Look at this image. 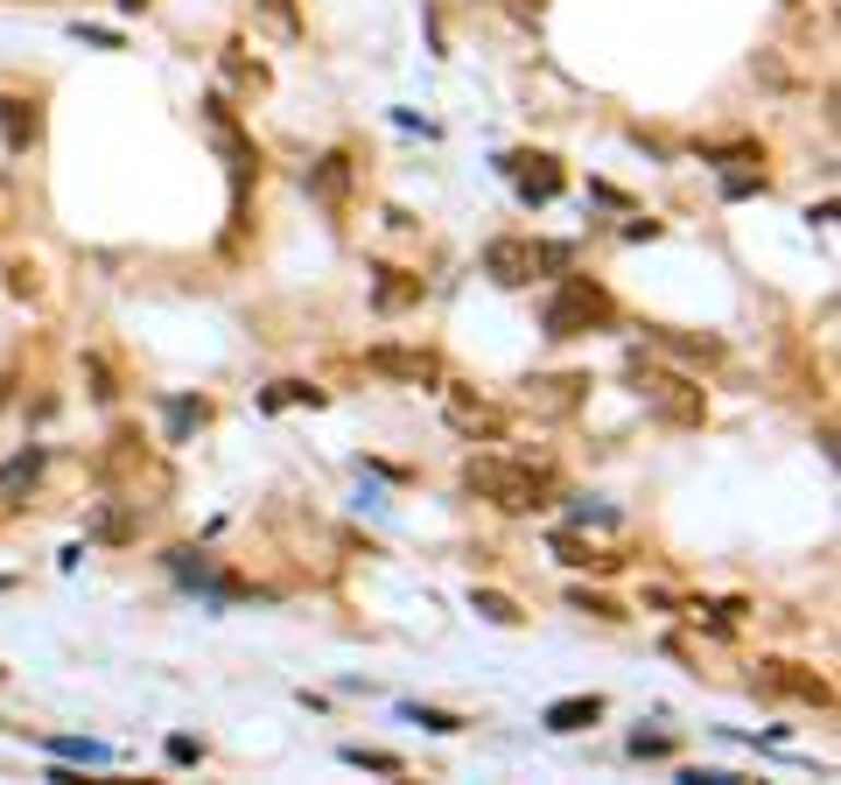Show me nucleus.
Segmentation results:
<instances>
[{
	"mask_svg": "<svg viewBox=\"0 0 841 785\" xmlns=\"http://www.w3.org/2000/svg\"><path fill=\"white\" fill-rule=\"evenodd\" d=\"M463 484L477 498H491V506L505 512H533V506H547V471H533V463H505V456H470L463 463Z\"/></svg>",
	"mask_w": 841,
	"mask_h": 785,
	"instance_id": "obj_1",
	"label": "nucleus"
},
{
	"mask_svg": "<svg viewBox=\"0 0 841 785\" xmlns=\"http://www.w3.org/2000/svg\"><path fill=\"white\" fill-rule=\"evenodd\" d=\"M611 316H617V302L596 288V281H589V274H568L561 295L547 302V337H582L589 323H611Z\"/></svg>",
	"mask_w": 841,
	"mask_h": 785,
	"instance_id": "obj_2",
	"label": "nucleus"
},
{
	"mask_svg": "<svg viewBox=\"0 0 841 785\" xmlns=\"http://www.w3.org/2000/svg\"><path fill=\"white\" fill-rule=\"evenodd\" d=\"M638 393L652 400V414L673 428H701V414H709V400H701L695 379H680V372H645L638 379Z\"/></svg>",
	"mask_w": 841,
	"mask_h": 785,
	"instance_id": "obj_3",
	"label": "nucleus"
},
{
	"mask_svg": "<svg viewBox=\"0 0 841 785\" xmlns=\"http://www.w3.org/2000/svg\"><path fill=\"white\" fill-rule=\"evenodd\" d=\"M757 688L765 694H785V701H806V709H828L834 688L814 674V666H793V659H765L757 666Z\"/></svg>",
	"mask_w": 841,
	"mask_h": 785,
	"instance_id": "obj_4",
	"label": "nucleus"
},
{
	"mask_svg": "<svg viewBox=\"0 0 841 785\" xmlns=\"http://www.w3.org/2000/svg\"><path fill=\"white\" fill-rule=\"evenodd\" d=\"M365 372L407 379V386H435V358H428V350H407V344H372V350H365Z\"/></svg>",
	"mask_w": 841,
	"mask_h": 785,
	"instance_id": "obj_5",
	"label": "nucleus"
},
{
	"mask_svg": "<svg viewBox=\"0 0 841 785\" xmlns=\"http://www.w3.org/2000/svg\"><path fill=\"white\" fill-rule=\"evenodd\" d=\"M484 274H491L498 288L533 281V239H491V246H484Z\"/></svg>",
	"mask_w": 841,
	"mask_h": 785,
	"instance_id": "obj_6",
	"label": "nucleus"
},
{
	"mask_svg": "<svg viewBox=\"0 0 841 785\" xmlns=\"http://www.w3.org/2000/svg\"><path fill=\"white\" fill-rule=\"evenodd\" d=\"M512 182H519V197H526V204H547V197H561V162L519 155V162H512Z\"/></svg>",
	"mask_w": 841,
	"mask_h": 785,
	"instance_id": "obj_7",
	"label": "nucleus"
},
{
	"mask_svg": "<svg viewBox=\"0 0 841 785\" xmlns=\"http://www.w3.org/2000/svg\"><path fill=\"white\" fill-rule=\"evenodd\" d=\"M0 141H8L14 155H28V147L43 141V112L28 106V98H0Z\"/></svg>",
	"mask_w": 841,
	"mask_h": 785,
	"instance_id": "obj_8",
	"label": "nucleus"
},
{
	"mask_svg": "<svg viewBox=\"0 0 841 785\" xmlns=\"http://www.w3.org/2000/svg\"><path fill=\"white\" fill-rule=\"evenodd\" d=\"M309 197L323 211H344V197H351V155H323L309 169Z\"/></svg>",
	"mask_w": 841,
	"mask_h": 785,
	"instance_id": "obj_9",
	"label": "nucleus"
},
{
	"mask_svg": "<svg viewBox=\"0 0 841 785\" xmlns=\"http://www.w3.org/2000/svg\"><path fill=\"white\" fill-rule=\"evenodd\" d=\"M589 379L582 372H561V379H526V407H541V414H568L582 400Z\"/></svg>",
	"mask_w": 841,
	"mask_h": 785,
	"instance_id": "obj_10",
	"label": "nucleus"
},
{
	"mask_svg": "<svg viewBox=\"0 0 841 785\" xmlns=\"http://www.w3.org/2000/svg\"><path fill=\"white\" fill-rule=\"evenodd\" d=\"M414 302H420V274H393V266H379V281H372V309L393 316V309H414Z\"/></svg>",
	"mask_w": 841,
	"mask_h": 785,
	"instance_id": "obj_11",
	"label": "nucleus"
},
{
	"mask_svg": "<svg viewBox=\"0 0 841 785\" xmlns=\"http://www.w3.org/2000/svg\"><path fill=\"white\" fill-rule=\"evenodd\" d=\"M596 715H603V701H596V694H568V701H554L541 723L554 729V737H568V729H589Z\"/></svg>",
	"mask_w": 841,
	"mask_h": 785,
	"instance_id": "obj_12",
	"label": "nucleus"
},
{
	"mask_svg": "<svg viewBox=\"0 0 841 785\" xmlns=\"http://www.w3.org/2000/svg\"><path fill=\"white\" fill-rule=\"evenodd\" d=\"M660 344L673 350V358H687V365H715V358H722L715 337H680V330H660Z\"/></svg>",
	"mask_w": 841,
	"mask_h": 785,
	"instance_id": "obj_13",
	"label": "nucleus"
},
{
	"mask_svg": "<svg viewBox=\"0 0 841 785\" xmlns=\"http://www.w3.org/2000/svg\"><path fill=\"white\" fill-rule=\"evenodd\" d=\"M470 610H477L484 625H519V617H526L512 596H498V590H470Z\"/></svg>",
	"mask_w": 841,
	"mask_h": 785,
	"instance_id": "obj_14",
	"label": "nucleus"
},
{
	"mask_svg": "<svg viewBox=\"0 0 841 785\" xmlns=\"http://www.w3.org/2000/svg\"><path fill=\"white\" fill-rule=\"evenodd\" d=\"M344 758H351V764H358V772H386V778H400V772H407V764H400V758H393V750H365V744H351V750H344Z\"/></svg>",
	"mask_w": 841,
	"mask_h": 785,
	"instance_id": "obj_15",
	"label": "nucleus"
},
{
	"mask_svg": "<svg viewBox=\"0 0 841 785\" xmlns=\"http://www.w3.org/2000/svg\"><path fill=\"white\" fill-rule=\"evenodd\" d=\"M407 723L435 729V737H457V729H463V715H449V709H420V701H414V709H407Z\"/></svg>",
	"mask_w": 841,
	"mask_h": 785,
	"instance_id": "obj_16",
	"label": "nucleus"
},
{
	"mask_svg": "<svg viewBox=\"0 0 841 785\" xmlns=\"http://www.w3.org/2000/svg\"><path fill=\"white\" fill-rule=\"evenodd\" d=\"M576 610H596V617H603V625H617V617H625V610H617V604H611V596H589V590H576Z\"/></svg>",
	"mask_w": 841,
	"mask_h": 785,
	"instance_id": "obj_17",
	"label": "nucleus"
},
{
	"mask_svg": "<svg viewBox=\"0 0 841 785\" xmlns=\"http://www.w3.org/2000/svg\"><path fill=\"white\" fill-rule=\"evenodd\" d=\"M28 477H36V456H14V471H8V477H0V491H22V484H28Z\"/></svg>",
	"mask_w": 841,
	"mask_h": 785,
	"instance_id": "obj_18",
	"label": "nucleus"
},
{
	"mask_svg": "<svg viewBox=\"0 0 841 785\" xmlns=\"http://www.w3.org/2000/svg\"><path fill=\"white\" fill-rule=\"evenodd\" d=\"M266 14H274V22H281V28H288V36H295V28H301V22H295V8H288V0H266Z\"/></svg>",
	"mask_w": 841,
	"mask_h": 785,
	"instance_id": "obj_19",
	"label": "nucleus"
}]
</instances>
